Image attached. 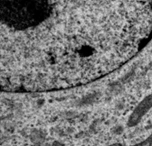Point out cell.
I'll list each match as a JSON object with an SVG mask.
<instances>
[{
    "label": "cell",
    "instance_id": "6da1fadb",
    "mask_svg": "<svg viewBox=\"0 0 152 146\" xmlns=\"http://www.w3.org/2000/svg\"><path fill=\"white\" fill-rule=\"evenodd\" d=\"M2 23L25 31L44 23L53 12L51 0H0Z\"/></svg>",
    "mask_w": 152,
    "mask_h": 146
},
{
    "label": "cell",
    "instance_id": "7a4b0ae2",
    "mask_svg": "<svg viewBox=\"0 0 152 146\" xmlns=\"http://www.w3.org/2000/svg\"><path fill=\"white\" fill-rule=\"evenodd\" d=\"M135 146H152V134L148 137L144 142H140Z\"/></svg>",
    "mask_w": 152,
    "mask_h": 146
}]
</instances>
